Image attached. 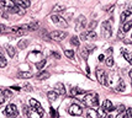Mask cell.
I'll return each mask as SVG.
<instances>
[{
  "mask_svg": "<svg viewBox=\"0 0 132 118\" xmlns=\"http://www.w3.org/2000/svg\"><path fill=\"white\" fill-rule=\"evenodd\" d=\"M30 106H31V110H34V111L37 112L40 117H43L45 111H43V108L41 107V104H40V102H38L37 100H35V98H31V100H30Z\"/></svg>",
  "mask_w": 132,
  "mask_h": 118,
  "instance_id": "4",
  "label": "cell"
},
{
  "mask_svg": "<svg viewBox=\"0 0 132 118\" xmlns=\"http://www.w3.org/2000/svg\"><path fill=\"white\" fill-rule=\"evenodd\" d=\"M6 52H7V54L11 57H15V54H16V50H15V48L13 47V46H10V44H7L6 46Z\"/></svg>",
  "mask_w": 132,
  "mask_h": 118,
  "instance_id": "21",
  "label": "cell"
},
{
  "mask_svg": "<svg viewBox=\"0 0 132 118\" xmlns=\"http://www.w3.org/2000/svg\"><path fill=\"white\" fill-rule=\"evenodd\" d=\"M47 97H48L49 100H53V101H54V100L58 97V94H57L56 91H49L48 94H47Z\"/></svg>",
  "mask_w": 132,
  "mask_h": 118,
  "instance_id": "28",
  "label": "cell"
},
{
  "mask_svg": "<svg viewBox=\"0 0 132 118\" xmlns=\"http://www.w3.org/2000/svg\"><path fill=\"white\" fill-rule=\"evenodd\" d=\"M99 60H100V62L105 60V56H104V54H100V56H99Z\"/></svg>",
  "mask_w": 132,
  "mask_h": 118,
  "instance_id": "44",
  "label": "cell"
},
{
  "mask_svg": "<svg viewBox=\"0 0 132 118\" xmlns=\"http://www.w3.org/2000/svg\"><path fill=\"white\" fill-rule=\"evenodd\" d=\"M68 112H69L72 116H80L82 113H83V110L80 108V106H78V104L73 103L69 106V108H68Z\"/></svg>",
  "mask_w": 132,
  "mask_h": 118,
  "instance_id": "11",
  "label": "cell"
},
{
  "mask_svg": "<svg viewBox=\"0 0 132 118\" xmlns=\"http://www.w3.org/2000/svg\"><path fill=\"white\" fill-rule=\"evenodd\" d=\"M54 91H56L57 94H59V95H64L65 94V89H64V85L62 83H57L54 85Z\"/></svg>",
  "mask_w": 132,
  "mask_h": 118,
  "instance_id": "15",
  "label": "cell"
},
{
  "mask_svg": "<svg viewBox=\"0 0 132 118\" xmlns=\"http://www.w3.org/2000/svg\"><path fill=\"white\" fill-rule=\"evenodd\" d=\"M45 65H46V60H45V59H42L41 62L36 63V68H37V69H42Z\"/></svg>",
  "mask_w": 132,
  "mask_h": 118,
  "instance_id": "34",
  "label": "cell"
},
{
  "mask_svg": "<svg viewBox=\"0 0 132 118\" xmlns=\"http://www.w3.org/2000/svg\"><path fill=\"white\" fill-rule=\"evenodd\" d=\"M0 91H1V94L4 95V97H5V98L11 97V91H10V90H0Z\"/></svg>",
  "mask_w": 132,
  "mask_h": 118,
  "instance_id": "33",
  "label": "cell"
},
{
  "mask_svg": "<svg viewBox=\"0 0 132 118\" xmlns=\"http://www.w3.org/2000/svg\"><path fill=\"white\" fill-rule=\"evenodd\" d=\"M4 113H5V116H7V117H16V116L19 114L17 108H16V106H15L14 103L7 104L5 111H4Z\"/></svg>",
  "mask_w": 132,
  "mask_h": 118,
  "instance_id": "5",
  "label": "cell"
},
{
  "mask_svg": "<svg viewBox=\"0 0 132 118\" xmlns=\"http://www.w3.org/2000/svg\"><path fill=\"white\" fill-rule=\"evenodd\" d=\"M125 43H127V44H130V43H131V41H130V40H125Z\"/></svg>",
  "mask_w": 132,
  "mask_h": 118,
  "instance_id": "47",
  "label": "cell"
},
{
  "mask_svg": "<svg viewBox=\"0 0 132 118\" xmlns=\"http://www.w3.org/2000/svg\"><path fill=\"white\" fill-rule=\"evenodd\" d=\"M51 116H52V117H56L57 116L56 110H54V108H51Z\"/></svg>",
  "mask_w": 132,
  "mask_h": 118,
  "instance_id": "42",
  "label": "cell"
},
{
  "mask_svg": "<svg viewBox=\"0 0 132 118\" xmlns=\"http://www.w3.org/2000/svg\"><path fill=\"white\" fill-rule=\"evenodd\" d=\"M53 11H56V12H61V11H64V6H62V5H56V6L53 7Z\"/></svg>",
  "mask_w": 132,
  "mask_h": 118,
  "instance_id": "36",
  "label": "cell"
},
{
  "mask_svg": "<svg viewBox=\"0 0 132 118\" xmlns=\"http://www.w3.org/2000/svg\"><path fill=\"white\" fill-rule=\"evenodd\" d=\"M14 3L16 4V5H17V6L22 7V9H27V7L31 5L30 0H15Z\"/></svg>",
  "mask_w": 132,
  "mask_h": 118,
  "instance_id": "14",
  "label": "cell"
},
{
  "mask_svg": "<svg viewBox=\"0 0 132 118\" xmlns=\"http://www.w3.org/2000/svg\"><path fill=\"white\" fill-rule=\"evenodd\" d=\"M22 89H24L25 91H27V92H30V91H32V86H31L28 83H25L24 84V86H22Z\"/></svg>",
  "mask_w": 132,
  "mask_h": 118,
  "instance_id": "35",
  "label": "cell"
},
{
  "mask_svg": "<svg viewBox=\"0 0 132 118\" xmlns=\"http://www.w3.org/2000/svg\"><path fill=\"white\" fill-rule=\"evenodd\" d=\"M84 103L89 107H96V106H99V96L96 94H93V92L86 94L85 97H84Z\"/></svg>",
  "mask_w": 132,
  "mask_h": 118,
  "instance_id": "2",
  "label": "cell"
},
{
  "mask_svg": "<svg viewBox=\"0 0 132 118\" xmlns=\"http://www.w3.org/2000/svg\"><path fill=\"white\" fill-rule=\"evenodd\" d=\"M10 32H13L14 36H24L27 32V26L26 25H22V26H15L10 30Z\"/></svg>",
  "mask_w": 132,
  "mask_h": 118,
  "instance_id": "7",
  "label": "cell"
},
{
  "mask_svg": "<svg viewBox=\"0 0 132 118\" xmlns=\"http://www.w3.org/2000/svg\"><path fill=\"white\" fill-rule=\"evenodd\" d=\"M67 37V32H64V31H53L52 33H51V38L53 40V41H63L64 38Z\"/></svg>",
  "mask_w": 132,
  "mask_h": 118,
  "instance_id": "9",
  "label": "cell"
},
{
  "mask_svg": "<svg viewBox=\"0 0 132 118\" xmlns=\"http://www.w3.org/2000/svg\"><path fill=\"white\" fill-rule=\"evenodd\" d=\"M5 101H6V98L4 97V95H3V94H1V91H0V106L4 103Z\"/></svg>",
  "mask_w": 132,
  "mask_h": 118,
  "instance_id": "38",
  "label": "cell"
},
{
  "mask_svg": "<svg viewBox=\"0 0 132 118\" xmlns=\"http://www.w3.org/2000/svg\"><path fill=\"white\" fill-rule=\"evenodd\" d=\"M80 38L83 40V41H94V40H96V33L94 32V31H85V32H82V35H80Z\"/></svg>",
  "mask_w": 132,
  "mask_h": 118,
  "instance_id": "8",
  "label": "cell"
},
{
  "mask_svg": "<svg viewBox=\"0 0 132 118\" xmlns=\"http://www.w3.org/2000/svg\"><path fill=\"white\" fill-rule=\"evenodd\" d=\"M32 76V74L30 73V71H21L17 74V77L19 79H28V77Z\"/></svg>",
  "mask_w": 132,
  "mask_h": 118,
  "instance_id": "19",
  "label": "cell"
},
{
  "mask_svg": "<svg viewBox=\"0 0 132 118\" xmlns=\"http://www.w3.org/2000/svg\"><path fill=\"white\" fill-rule=\"evenodd\" d=\"M95 26H96V21H91L90 25H89V28H91V30H93Z\"/></svg>",
  "mask_w": 132,
  "mask_h": 118,
  "instance_id": "40",
  "label": "cell"
},
{
  "mask_svg": "<svg viewBox=\"0 0 132 118\" xmlns=\"http://www.w3.org/2000/svg\"><path fill=\"white\" fill-rule=\"evenodd\" d=\"M96 77L101 85H107V77H106V74L103 69H100V68L96 69Z\"/></svg>",
  "mask_w": 132,
  "mask_h": 118,
  "instance_id": "10",
  "label": "cell"
},
{
  "mask_svg": "<svg viewBox=\"0 0 132 118\" xmlns=\"http://www.w3.org/2000/svg\"><path fill=\"white\" fill-rule=\"evenodd\" d=\"M121 53H122V56L125 58L126 60L128 63H131V54H130V52L127 50V49H121Z\"/></svg>",
  "mask_w": 132,
  "mask_h": 118,
  "instance_id": "24",
  "label": "cell"
},
{
  "mask_svg": "<svg viewBox=\"0 0 132 118\" xmlns=\"http://www.w3.org/2000/svg\"><path fill=\"white\" fill-rule=\"evenodd\" d=\"M70 44L72 46H74V47H79V38L78 37H72V40H70Z\"/></svg>",
  "mask_w": 132,
  "mask_h": 118,
  "instance_id": "31",
  "label": "cell"
},
{
  "mask_svg": "<svg viewBox=\"0 0 132 118\" xmlns=\"http://www.w3.org/2000/svg\"><path fill=\"white\" fill-rule=\"evenodd\" d=\"M26 26H27V31H36V30H38V27H40V23L37 21H34V22H30Z\"/></svg>",
  "mask_w": 132,
  "mask_h": 118,
  "instance_id": "17",
  "label": "cell"
},
{
  "mask_svg": "<svg viewBox=\"0 0 132 118\" xmlns=\"http://www.w3.org/2000/svg\"><path fill=\"white\" fill-rule=\"evenodd\" d=\"M51 56L54 57L56 59H61V56H59V54H57V53H53V52H52V53H51Z\"/></svg>",
  "mask_w": 132,
  "mask_h": 118,
  "instance_id": "43",
  "label": "cell"
},
{
  "mask_svg": "<svg viewBox=\"0 0 132 118\" xmlns=\"http://www.w3.org/2000/svg\"><path fill=\"white\" fill-rule=\"evenodd\" d=\"M117 110H118V112H124L126 108H125V106H124V104H118V106H117Z\"/></svg>",
  "mask_w": 132,
  "mask_h": 118,
  "instance_id": "39",
  "label": "cell"
},
{
  "mask_svg": "<svg viewBox=\"0 0 132 118\" xmlns=\"http://www.w3.org/2000/svg\"><path fill=\"white\" fill-rule=\"evenodd\" d=\"M49 77V73L48 71H41L38 75H37V79L38 80H46Z\"/></svg>",
  "mask_w": 132,
  "mask_h": 118,
  "instance_id": "22",
  "label": "cell"
},
{
  "mask_svg": "<svg viewBox=\"0 0 132 118\" xmlns=\"http://www.w3.org/2000/svg\"><path fill=\"white\" fill-rule=\"evenodd\" d=\"M10 30H11V28H9L7 26H5V25H1V23H0V35L10 32Z\"/></svg>",
  "mask_w": 132,
  "mask_h": 118,
  "instance_id": "29",
  "label": "cell"
},
{
  "mask_svg": "<svg viewBox=\"0 0 132 118\" xmlns=\"http://www.w3.org/2000/svg\"><path fill=\"white\" fill-rule=\"evenodd\" d=\"M91 50H94V49H91V47H85V48L80 49V57H82L83 59H86Z\"/></svg>",
  "mask_w": 132,
  "mask_h": 118,
  "instance_id": "16",
  "label": "cell"
},
{
  "mask_svg": "<svg viewBox=\"0 0 132 118\" xmlns=\"http://www.w3.org/2000/svg\"><path fill=\"white\" fill-rule=\"evenodd\" d=\"M22 113H24L25 116H27V117H30V116H31V108L24 104V106H22Z\"/></svg>",
  "mask_w": 132,
  "mask_h": 118,
  "instance_id": "27",
  "label": "cell"
},
{
  "mask_svg": "<svg viewBox=\"0 0 132 118\" xmlns=\"http://www.w3.org/2000/svg\"><path fill=\"white\" fill-rule=\"evenodd\" d=\"M64 54H65V57H68V58H74V52H73V49H65L64 50Z\"/></svg>",
  "mask_w": 132,
  "mask_h": 118,
  "instance_id": "32",
  "label": "cell"
},
{
  "mask_svg": "<svg viewBox=\"0 0 132 118\" xmlns=\"http://www.w3.org/2000/svg\"><path fill=\"white\" fill-rule=\"evenodd\" d=\"M106 65H107V67H112V65H114V59H112V57H109V58L106 59Z\"/></svg>",
  "mask_w": 132,
  "mask_h": 118,
  "instance_id": "37",
  "label": "cell"
},
{
  "mask_svg": "<svg viewBox=\"0 0 132 118\" xmlns=\"http://www.w3.org/2000/svg\"><path fill=\"white\" fill-rule=\"evenodd\" d=\"M131 14H132L131 10H126V11H124V12L121 14V23H124V22L126 21V19L131 16Z\"/></svg>",
  "mask_w": 132,
  "mask_h": 118,
  "instance_id": "20",
  "label": "cell"
},
{
  "mask_svg": "<svg viewBox=\"0 0 132 118\" xmlns=\"http://www.w3.org/2000/svg\"><path fill=\"white\" fill-rule=\"evenodd\" d=\"M85 25H86V19H85L84 16H79V17L76 19L75 30L76 31H80V30H83V28L85 27Z\"/></svg>",
  "mask_w": 132,
  "mask_h": 118,
  "instance_id": "12",
  "label": "cell"
},
{
  "mask_svg": "<svg viewBox=\"0 0 132 118\" xmlns=\"http://www.w3.org/2000/svg\"><path fill=\"white\" fill-rule=\"evenodd\" d=\"M118 37H124V32H118Z\"/></svg>",
  "mask_w": 132,
  "mask_h": 118,
  "instance_id": "46",
  "label": "cell"
},
{
  "mask_svg": "<svg viewBox=\"0 0 132 118\" xmlns=\"http://www.w3.org/2000/svg\"><path fill=\"white\" fill-rule=\"evenodd\" d=\"M0 6L4 9V11L11 12V14H20L19 7H17V5L15 4L13 0H1Z\"/></svg>",
  "mask_w": 132,
  "mask_h": 118,
  "instance_id": "1",
  "label": "cell"
},
{
  "mask_svg": "<svg viewBox=\"0 0 132 118\" xmlns=\"http://www.w3.org/2000/svg\"><path fill=\"white\" fill-rule=\"evenodd\" d=\"M51 20L53 23H56L58 26H61V27H67L68 26V23L65 22V20L63 19L62 16H59V15H51Z\"/></svg>",
  "mask_w": 132,
  "mask_h": 118,
  "instance_id": "6",
  "label": "cell"
},
{
  "mask_svg": "<svg viewBox=\"0 0 132 118\" xmlns=\"http://www.w3.org/2000/svg\"><path fill=\"white\" fill-rule=\"evenodd\" d=\"M28 43H30V41H28V40H21V41L19 42V48L25 49L28 46Z\"/></svg>",
  "mask_w": 132,
  "mask_h": 118,
  "instance_id": "26",
  "label": "cell"
},
{
  "mask_svg": "<svg viewBox=\"0 0 132 118\" xmlns=\"http://www.w3.org/2000/svg\"><path fill=\"white\" fill-rule=\"evenodd\" d=\"M6 65H7V62L5 59V57H4V54H3V50L0 48V68H5Z\"/></svg>",
  "mask_w": 132,
  "mask_h": 118,
  "instance_id": "18",
  "label": "cell"
},
{
  "mask_svg": "<svg viewBox=\"0 0 132 118\" xmlns=\"http://www.w3.org/2000/svg\"><path fill=\"white\" fill-rule=\"evenodd\" d=\"M115 90L117 91V92H121V91H124L125 90V83L122 81V80H120L117 84V86L115 87Z\"/></svg>",
  "mask_w": 132,
  "mask_h": 118,
  "instance_id": "25",
  "label": "cell"
},
{
  "mask_svg": "<svg viewBox=\"0 0 132 118\" xmlns=\"http://www.w3.org/2000/svg\"><path fill=\"white\" fill-rule=\"evenodd\" d=\"M85 91L84 90H80V89H78V87H73L72 90H70V94H72V96H76V95H83Z\"/></svg>",
  "mask_w": 132,
  "mask_h": 118,
  "instance_id": "23",
  "label": "cell"
},
{
  "mask_svg": "<svg viewBox=\"0 0 132 118\" xmlns=\"http://www.w3.org/2000/svg\"><path fill=\"white\" fill-rule=\"evenodd\" d=\"M132 26V21H127L126 23H124V27H122V30H124V32H128L130 31V28H131Z\"/></svg>",
  "mask_w": 132,
  "mask_h": 118,
  "instance_id": "30",
  "label": "cell"
},
{
  "mask_svg": "<svg viewBox=\"0 0 132 118\" xmlns=\"http://www.w3.org/2000/svg\"><path fill=\"white\" fill-rule=\"evenodd\" d=\"M103 110L105 112H112L115 110V107H114V104L110 100H105L104 102H103Z\"/></svg>",
  "mask_w": 132,
  "mask_h": 118,
  "instance_id": "13",
  "label": "cell"
},
{
  "mask_svg": "<svg viewBox=\"0 0 132 118\" xmlns=\"http://www.w3.org/2000/svg\"><path fill=\"white\" fill-rule=\"evenodd\" d=\"M101 35L105 38H110L112 35V25L110 20H106L103 22V26H101Z\"/></svg>",
  "mask_w": 132,
  "mask_h": 118,
  "instance_id": "3",
  "label": "cell"
},
{
  "mask_svg": "<svg viewBox=\"0 0 132 118\" xmlns=\"http://www.w3.org/2000/svg\"><path fill=\"white\" fill-rule=\"evenodd\" d=\"M11 89H13V90H15V91H20V90H21V89L19 87V86H13Z\"/></svg>",
  "mask_w": 132,
  "mask_h": 118,
  "instance_id": "45",
  "label": "cell"
},
{
  "mask_svg": "<svg viewBox=\"0 0 132 118\" xmlns=\"http://www.w3.org/2000/svg\"><path fill=\"white\" fill-rule=\"evenodd\" d=\"M127 117L128 118L132 117V108H127Z\"/></svg>",
  "mask_w": 132,
  "mask_h": 118,
  "instance_id": "41",
  "label": "cell"
}]
</instances>
